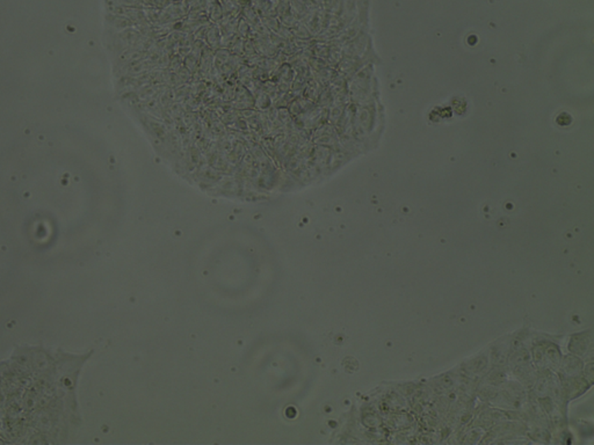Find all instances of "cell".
I'll return each instance as SVG.
<instances>
[{"label": "cell", "instance_id": "obj_1", "mask_svg": "<svg viewBox=\"0 0 594 445\" xmlns=\"http://www.w3.org/2000/svg\"><path fill=\"white\" fill-rule=\"evenodd\" d=\"M87 357L80 355L59 352L55 356V371H54V382H55L56 395L64 402V406L70 415L71 421L75 423L78 415V405H77L76 389L80 377V369L85 363Z\"/></svg>", "mask_w": 594, "mask_h": 445}, {"label": "cell", "instance_id": "obj_2", "mask_svg": "<svg viewBox=\"0 0 594 445\" xmlns=\"http://www.w3.org/2000/svg\"><path fill=\"white\" fill-rule=\"evenodd\" d=\"M0 423H1V420H0Z\"/></svg>", "mask_w": 594, "mask_h": 445}]
</instances>
